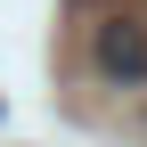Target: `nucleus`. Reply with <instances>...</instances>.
Here are the masks:
<instances>
[{
	"instance_id": "nucleus-1",
	"label": "nucleus",
	"mask_w": 147,
	"mask_h": 147,
	"mask_svg": "<svg viewBox=\"0 0 147 147\" xmlns=\"http://www.w3.org/2000/svg\"><path fill=\"white\" fill-rule=\"evenodd\" d=\"M90 74L106 90H147V16L139 8H106L90 25Z\"/></svg>"
}]
</instances>
